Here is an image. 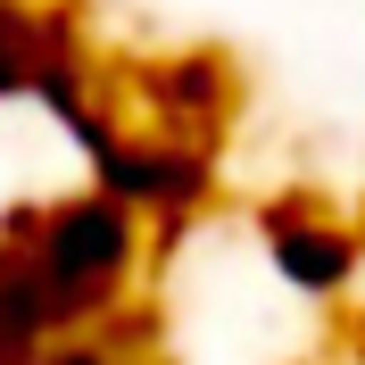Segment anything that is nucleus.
<instances>
[{
    "mask_svg": "<svg viewBox=\"0 0 365 365\" xmlns=\"http://www.w3.org/2000/svg\"><path fill=\"white\" fill-rule=\"evenodd\" d=\"M34 274H42L50 307H58V332H75L83 316H100L116 291H125V274H133V250H141V216L108 191H83V200L50 207L34 225L17 232Z\"/></svg>",
    "mask_w": 365,
    "mask_h": 365,
    "instance_id": "nucleus-1",
    "label": "nucleus"
},
{
    "mask_svg": "<svg viewBox=\"0 0 365 365\" xmlns=\"http://www.w3.org/2000/svg\"><path fill=\"white\" fill-rule=\"evenodd\" d=\"M266 241H274V266L291 274L299 291H341L349 274H357V241H349V225H332V216H291V207H274Z\"/></svg>",
    "mask_w": 365,
    "mask_h": 365,
    "instance_id": "nucleus-2",
    "label": "nucleus"
},
{
    "mask_svg": "<svg viewBox=\"0 0 365 365\" xmlns=\"http://www.w3.org/2000/svg\"><path fill=\"white\" fill-rule=\"evenodd\" d=\"M42 75L34 58V17H25V0H0V91H25Z\"/></svg>",
    "mask_w": 365,
    "mask_h": 365,
    "instance_id": "nucleus-3",
    "label": "nucleus"
},
{
    "mask_svg": "<svg viewBox=\"0 0 365 365\" xmlns=\"http://www.w3.org/2000/svg\"><path fill=\"white\" fill-rule=\"evenodd\" d=\"M34 365H133V357H116V349H100V341H58L50 357H34Z\"/></svg>",
    "mask_w": 365,
    "mask_h": 365,
    "instance_id": "nucleus-4",
    "label": "nucleus"
}]
</instances>
